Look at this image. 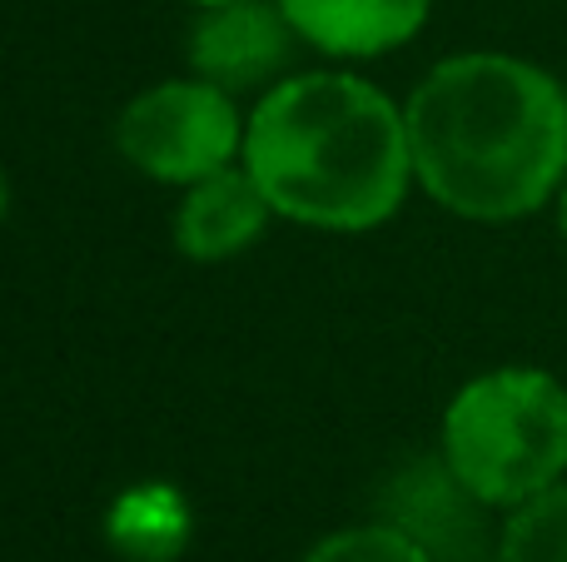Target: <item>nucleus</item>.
Listing matches in <instances>:
<instances>
[{"label": "nucleus", "instance_id": "nucleus-1", "mask_svg": "<svg viewBox=\"0 0 567 562\" xmlns=\"http://www.w3.org/2000/svg\"><path fill=\"white\" fill-rule=\"evenodd\" d=\"M419 189L468 225L553 209L567 179V85L508 50L449 55L403 100Z\"/></svg>", "mask_w": 567, "mask_h": 562}, {"label": "nucleus", "instance_id": "nucleus-2", "mask_svg": "<svg viewBox=\"0 0 567 562\" xmlns=\"http://www.w3.org/2000/svg\"><path fill=\"white\" fill-rule=\"evenodd\" d=\"M239 159L279 219L323 235L389 225L419 185L403 105L353 70H309L269 85L249 110Z\"/></svg>", "mask_w": 567, "mask_h": 562}, {"label": "nucleus", "instance_id": "nucleus-3", "mask_svg": "<svg viewBox=\"0 0 567 562\" xmlns=\"http://www.w3.org/2000/svg\"><path fill=\"white\" fill-rule=\"evenodd\" d=\"M439 454L493 513L567 478V384L538 364H498L449 398Z\"/></svg>", "mask_w": 567, "mask_h": 562}, {"label": "nucleus", "instance_id": "nucleus-4", "mask_svg": "<svg viewBox=\"0 0 567 562\" xmlns=\"http://www.w3.org/2000/svg\"><path fill=\"white\" fill-rule=\"evenodd\" d=\"M245 125L249 115H239V95L199 75L159 80L130 95L115 115V149L135 175L185 189L215 169L239 165Z\"/></svg>", "mask_w": 567, "mask_h": 562}, {"label": "nucleus", "instance_id": "nucleus-5", "mask_svg": "<svg viewBox=\"0 0 567 562\" xmlns=\"http://www.w3.org/2000/svg\"><path fill=\"white\" fill-rule=\"evenodd\" d=\"M379 518L409 533L433 562H498L493 508L443 464V454L393 468L379 488Z\"/></svg>", "mask_w": 567, "mask_h": 562}, {"label": "nucleus", "instance_id": "nucleus-6", "mask_svg": "<svg viewBox=\"0 0 567 562\" xmlns=\"http://www.w3.org/2000/svg\"><path fill=\"white\" fill-rule=\"evenodd\" d=\"M293 45H303L279 0H219L199 6L189 25V70L229 95H259L289 75Z\"/></svg>", "mask_w": 567, "mask_h": 562}, {"label": "nucleus", "instance_id": "nucleus-7", "mask_svg": "<svg viewBox=\"0 0 567 562\" xmlns=\"http://www.w3.org/2000/svg\"><path fill=\"white\" fill-rule=\"evenodd\" d=\"M269 219H275V205L239 159L185 185L175 205V249L195 264H229L265 239Z\"/></svg>", "mask_w": 567, "mask_h": 562}, {"label": "nucleus", "instance_id": "nucleus-8", "mask_svg": "<svg viewBox=\"0 0 567 562\" xmlns=\"http://www.w3.org/2000/svg\"><path fill=\"white\" fill-rule=\"evenodd\" d=\"M303 45L329 60H373L409 45L433 15V0H279Z\"/></svg>", "mask_w": 567, "mask_h": 562}, {"label": "nucleus", "instance_id": "nucleus-9", "mask_svg": "<svg viewBox=\"0 0 567 562\" xmlns=\"http://www.w3.org/2000/svg\"><path fill=\"white\" fill-rule=\"evenodd\" d=\"M105 538L125 562H175L195 538L189 498L175 483H135L110 503Z\"/></svg>", "mask_w": 567, "mask_h": 562}, {"label": "nucleus", "instance_id": "nucleus-10", "mask_svg": "<svg viewBox=\"0 0 567 562\" xmlns=\"http://www.w3.org/2000/svg\"><path fill=\"white\" fill-rule=\"evenodd\" d=\"M498 562H567V478L503 513Z\"/></svg>", "mask_w": 567, "mask_h": 562}, {"label": "nucleus", "instance_id": "nucleus-11", "mask_svg": "<svg viewBox=\"0 0 567 562\" xmlns=\"http://www.w3.org/2000/svg\"><path fill=\"white\" fill-rule=\"evenodd\" d=\"M303 562H433L413 543L409 533H399L393 523L373 518L359 528H339V533L319 538V543L303 553Z\"/></svg>", "mask_w": 567, "mask_h": 562}, {"label": "nucleus", "instance_id": "nucleus-12", "mask_svg": "<svg viewBox=\"0 0 567 562\" xmlns=\"http://www.w3.org/2000/svg\"><path fill=\"white\" fill-rule=\"evenodd\" d=\"M553 225H558V239H563V249H567V179H563L558 199H553Z\"/></svg>", "mask_w": 567, "mask_h": 562}, {"label": "nucleus", "instance_id": "nucleus-13", "mask_svg": "<svg viewBox=\"0 0 567 562\" xmlns=\"http://www.w3.org/2000/svg\"><path fill=\"white\" fill-rule=\"evenodd\" d=\"M10 215V179H6V169H0V219Z\"/></svg>", "mask_w": 567, "mask_h": 562}, {"label": "nucleus", "instance_id": "nucleus-14", "mask_svg": "<svg viewBox=\"0 0 567 562\" xmlns=\"http://www.w3.org/2000/svg\"><path fill=\"white\" fill-rule=\"evenodd\" d=\"M189 6H219V0H189Z\"/></svg>", "mask_w": 567, "mask_h": 562}]
</instances>
